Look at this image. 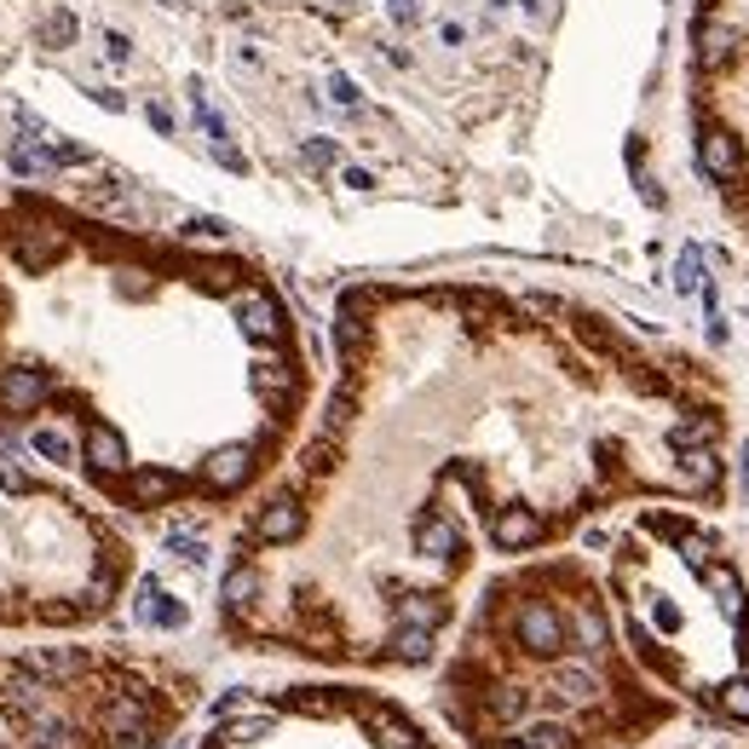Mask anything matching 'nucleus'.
<instances>
[{
  "label": "nucleus",
  "instance_id": "obj_1",
  "mask_svg": "<svg viewBox=\"0 0 749 749\" xmlns=\"http://www.w3.org/2000/svg\"><path fill=\"white\" fill-rule=\"evenodd\" d=\"M179 715L185 681L133 652H0V749H157Z\"/></svg>",
  "mask_w": 749,
  "mask_h": 749
},
{
  "label": "nucleus",
  "instance_id": "obj_2",
  "mask_svg": "<svg viewBox=\"0 0 749 749\" xmlns=\"http://www.w3.org/2000/svg\"><path fill=\"white\" fill-rule=\"evenodd\" d=\"M133 554L110 520L0 450V629L69 634L116 611Z\"/></svg>",
  "mask_w": 749,
  "mask_h": 749
},
{
  "label": "nucleus",
  "instance_id": "obj_3",
  "mask_svg": "<svg viewBox=\"0 0 749 749\" xmlns=\"http://www.w3.org/2000/svg\"><path fill=\"white\" fill-rule=\"evenodd\" d=\"M248 536L260 542V548H295V542L306 536V502L300 496H271L260 513H254Z\"/></svg>",
  "mask_w": 749,
  "mask_h": 749
},
{
  "label": "nucleus",
  "instance_id": "obj_4",
  "mask_svg": "<svg viewBox=\"0 0 749 749\" xmlns=\"http://www.w3.org/2000/svg\"><path fill=\"white\" fill-rule=\"evenodd\" d=\"M542 536H548V513L531 507V502H507L496 520H490V542H496L502 554H525Z\"/></svg>",
  "mask_w": 749,
  "mask_h": 749
},
{
  "label": "nucleus",
  "instance_id": "obj_5",
  "mask_svg": "<svg viewBox=\"0 0 749 749\" xmlns=\"http://www.w3.org/2000/svg\"><path fill=\"white\" fill-rule=\"evenodd\" d=\"M697 162H704V173H709V179H732V173L743 168V157H738V139L727 133V127L704 121V133H697Z\"/></svg>",
  "mask_w": 749,
  "mask_h": 749
},
{
  "label": "nucleus",
  "instance_id": "obj_6",
  "mask_svg": "<svg viewBox=\"0 0 749 749\" xmlns=\"http://www.w3.org/2000/svg\"><path fill=\"white\" fill-rule=\"evenodd\" d=\"M727 58H732V30H727L720 18H704V23H697V64L720 69Z\"/></svg>",
  "mask_w": 749,
  "mask_h": 749
},
{
  "label": "nucleus",
  "instance_id": "obj_7",
  "mask_svg": "<svg viewBox=\"0 0 749 749\" xmlns=\"http://www.w3.org/2000/svg\"><path fill=\"white\" fill-rule=\"evenodd\" d=\"M715 432H720V421L692 416V421H675V427H668V445H675L681 456H686V450H709V445H715Z\"/></svg>",
  "mask_w": 749,
  "mask_h": 749
},
{
  "label": "nucleus",
  "instance_id": "obj_8",
  "mask_svg": "<svg viewBox=\"0 0 749 749\" xmlns=\"http://www.w3.org/2000/svg\"><path fill=\"white\" fill-rule=\"evenodd\" d=\"M675 289L681 295H704V254H697L692 243L681 248V260H675Z\"/></svg>",
  "mask_w": 749,
  "mask_h": 749
},
{
  "label": "nucleus",
  "instance_id": "obj_9",
  "mask_svg": "<svg viewBox=\"0 0 749 749\" xmlns=\"http://www.w3.org/2000/svg\"><path fill=\"white\" fill-rule=\"evenodd\" d=\"M686 490H709L715 479H720V461L709 456V450H686Z\"/></svg>",
  "mask_w": 749,
  "mask_h": 749
},
{
  "label": "nucleus",
  "instance_id": "obj_10",
  "mask_svg": "<svg viewBox=\"0 0 749 749\" xmlns=\"http://www.w3.org/2000/svg\"><path fill=\"white\" fill-rule=\"evenodd\" d=\"M75 35H82V23H75V12H53V18L41 23V41H46V46H69Z\"/></svg>",
  "mask_w": 749,
  "mask_h": 749
},
{
  "label": "nucleus",
  "instance_id": "obj_11",
  "mask_svg": "<svg viewBox=\"0 0 749 749\" xmlns=\"http://www.w3.org/2000/svg\"><path fill=\"white\" fill-rule=\"evenodd\" d=\"M720 704H727V715H732V720H749V675L720 686Z\"/></svg>",
  "mask_w": 749,
  "mask_h": 749
},
{
  "label": "nucleus",
  "instance_id": "obj_12",
  "mask_svg": "<svg viewBox=\"0 0 749 749\" xmlns=\"http://www.w3.org/2000/svg\"><path fill=\"white\" fill-rule=\"evenodd\" d=\"M334 162H341L334 139H312V145H306V168H334Z\"/></svg>",
  "mask_w": 749,
  "mask_h": 749
},
{
  "label": "nucleus",
  "instance_id": "obj_13",
  "mask_svg": "<svg viewBox=\"0 0 749 749\" xmlns=\"http://www.w3.org/2000/svg\"><path fill=\"white\" fill-rule=\"evenodd\" d=\"M12 168H18V173H30V179H35V173H46V168H53V162H46V157H41V150H12Z\"/></svg>",
  "mask_w": 749,
  "mask_h": 749
},
{
  "label": "nucleus",
  "instance_id": "obj_14",
  "mask_svg": "<svg viewBox=\"0 0 749 749\" xmlns=\"http://www.w3.org/2000/svg\"><path fill=\"white\" fill-rule=\"evenodd\" d=\"M329 98H334V105H346V110H352V105H357V87L346 82V75H329Z\"/></svg>",
  "mask_w": 749,
  "mask_h": 749
},
{
  "label": "nucleus",
  "instance_id": "obj_15",
  "mask_svg": "<svg viewBox=\"0 0 749 749\" xmlns=\"http://www.w3.org/2000/svg\"><path fill=\"white\" fill-rule=\"evenodd\" d=\"M105 53H110L116 64H127V53H133V41H127V35H116V30H110V35H105Z\"/></svg>",
  "mask_w": 749,
  "mask_h": 749
},
{
  "label": "nucleus",
  "instance_id": "obj_16",
  "mask_svg": "<svg viewBox=\"0 0 749 749\" xmlns=\"http://www.w3.org/2000/svg\"><path fill=\"white\" fill-rule=\"evenodd\" d=\"M386 7H393L398 23H416V0H386Z\"/></svg>",
  "mask_w": 749,
  "mask_h": 749
},
{
  "label": "nucleus",
  "instance_id": "obj_17",
  "mask_svg": "<svg viewBox=\"0 0 749 749\" xmlns=\"http://www.w3.org/2000/svg\"><path fill=\"white\" fill-rule=\"evenodd\" d=\"M346 185H352V191H370V185H375V179H370L364 168H346Z\"/></svg>",
  "mask_w": 749,
  "mask_h": 749
}]
</instances>
